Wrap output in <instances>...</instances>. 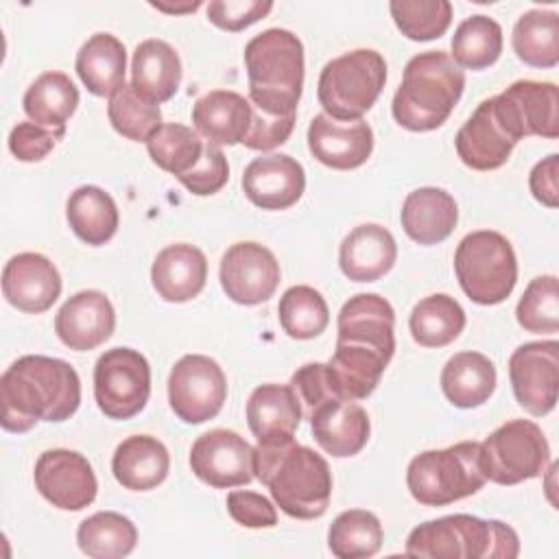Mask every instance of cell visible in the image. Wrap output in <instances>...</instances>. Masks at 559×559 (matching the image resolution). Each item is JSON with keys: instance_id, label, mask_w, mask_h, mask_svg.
Listing matches in <instances>:
<instances>
[{"instance_id": "cell-1", "label": "cell", "mask_w": 559, "mask_h": 559, "mask_svg": "<svg viewBox=\"0 0 559 559\" xmlns=\"http://www.w3.org/2000/svg\"><path fill=\"white\" fill-rule=\"evenodd\" d=\"M2 428L28 432L37 421H63L81 404V380L76 369L39 354L17 358L0 378Z\"/></svg>"}, {"instance_id": "cell-2", "label": "cell", "mask_w": 559, "mask_h": 559, "mask_svg": "<svg viewBox=\"0 0 559 559\" xmlns=\"http://www.w3.org/2000/svg\"><path fill=\"white\" fill-rule=\"evenodd\" d=\"M253 476L269 487L290 518L317 520L328 511L332 472L328 461L295 437L264 439L253 448Z\"/></svg>"}, {"instance_id": "cell-3", "label": "cell", "mask_w": 559, "mask_h": 559, "mask_svg": "<svg viewBox=\"0 0 559 559\" xmlns=\"http://www.w3.org/2000/svg\"><path fill=\"white\" fill-rule=\"evenodd\" d=\"M465 87V74L443 50H426L408 59L391 111L408 131H432L452 114Z\"/></svg>"}, {"instance_id": "cell-4", "label": "cell", "mask_w": 559, "mask_h": 559, "mask_svg": "<svg viewBox=\"0 0 559 559\" xmlns=\"http://www.w3.org/2000/svg\"><path fill=\"white\" fill-rule=\"evenodd\" d=\"M249 103L273 116H293L304 87V44L286 28H266L245 46Z\"/></svg>"}, {"instance_id": "cell-5", "label": "cell", "mask_w": 559, "mask_h": 559, "mask_svg": "<svg viewBox=\"0 0 559 559\" xmlns=\"http://www.w3.org/2000/svg\"><path fill=\"white\" fill-rule=\"evenodd\" d=\"M404 552L428 559H513L520 552V539L500 520L454 513L415 526Z\"/></svg>"}, {"instance_id": "cell-6", "label": "cell", "mask_w": 559, "mask_h": 559, "mask_svg": "<svg viewBox=\"0 0 559 559\" xmlns=\"http://www.w3.org/2000/svg\"><path fill=\"white\" fill-rule=\"evenodd\" d=\"M487 483L483 445L461 441L443 450H426L408 463L406 485L411 496L426 507H445L463 500Z\"/></svg>"}, {"instance_id": "cell-7", "label": "cell", "mask_w": 559, "mask_h": 559, "mask_svg": "<svg viewBox=\"0 0 559 559\" xmlns=\"http://www.w3.org/2000/svg\"><path fill=\"white\" fill-rule=\"evenodd\" d=\"M386 83V61L378 50L356 48L328 61L319 74L317 98L338 122L362 120Z\"/></svg>"}, {"instance_id": "cell-8", "label": "cell", "mask_w": 559, "mask_h": 559, "mask_svg": "<svg viewBox=\"0 0 559 559\" xmlns=\"http://www.w3.org/2000/svg\"><path fill=\"white\" fill-rule=\"evenodd\" d=\"M454 273L463 293L480 306L504 301L518 282V260L511 242L493 231L467 234L454 251Z\"/></svg>"}, {"instance_id": "cell-9", "label": "cell", "mask_w": 559, "mask_h": 559, "mask_svg": "<svg viewBox=\"0 0 559 559\" xmlns=\"http://www.w3.org/2000/svg\"><path fill=\"white\" fill-rule=\"evenodd\" d=\"M487 480L518 485L544 474L550 445L542 428L531 419H511L498 426L483 443Z\"/></svg>"}, {"instance_id": "cell-10", "label": "cell", "mask_w": 559, "mask_h": 559, "mask_svg": "<svg viewBox=\"0 0 559 559\" xmlns=\"http://www.w3.org/2000/svg\"><path fill=\"white\" fill-rule=\"evenodd\" d=\"M151 367L131 347H111L94 365V397L109 419H131L148 402Z\"/></svg>"}, {"instance_id": "cell-11", "label": "cell", "mask_w": 559, "mask_h": 559, "mask_svg": "<svg viewBox=\"0 0 559 559\" xmlns=\"http://www.w3.org/2000/svg\"><path fill=\"white\" fill-rule=\"evenodd\" d=\"M227 400V380L221 365L203 354L181 356L168 376V402L186 424L214 419Z\"/></svg>"}, {"instance_id": "cell-12", "label": "cell", "mask_w": 559, "mask_h": 559, "mask_svg": "<svg viewBox=\"0 0 559 559\" xmlns=\"http://www.w3.org/2000/svg\"><path fill=\"white\" fill-rule=\"evenodd\" d=\"M509 380L518 404L526 413L548 415L559 395V343L533 341L520 345L509 358Z\"/></svg>"}, {"instance_id": "cell-13", "label": "cell", "mask_w": 559, "mask_h": 559, "mask_svg": "<svg viewBox=\"0 0 559 559\" xmlns=\"http://www.w3.org/2000/svg\"><path fill=\"white\" fill-rule=\"evenodd\" d=\"M35 487L57 509L81 511L94 502L98 491L90 461L66 448L46 450L35 463Z\"/></svg>"}, {"instance_id": "cell-14", "label": "cell", "mask_w": 559, "mask_h": 559, "mask_svg": "<svg viewBox=\"0 0 559 559\" xmlns=\"http://www.w3.org/2000/svg\"><path fill=\"white\" fill-rule=\"evenodd\" d=\"M280 262L271 249L260 242H236L221 260V286L225 295L240 306L269 301L280 284Z\"/></svg>"}, {"instance_id": "cell-15", "label": "cell", "mask_w": 559, "mask_h": 559, "mask_svg": "<svg viewBox=\"0 0 559 559\" xmlns=\"http://www.w3.org/2000/svg\"><path fill=\"white\" fill-rule=\"evenodd\" d=\"M190 469L216 489L247 485L253 480V448L234 430H207L190 448Z\"/></svg>"}, {"instance_id": "cell-16", "label": "cell", "mask_w": 559, "mask_h": 559, "mask_svg": "<svg viewBox=\"0 0 559 559\" xmlns=\"http://www.w3.org/2000/svg\"><path fill=\"white\" fill-rule=\"evenodd\" d=\"M2 295L13 308L28 314H39L59 299L61 275L46 255L24 251L4 264Z\"/></svg>"}, {"instance_id": "cell-17", "label": "cell", "mask_w": 559, "mask_h": 559, "mask_svg": "<svg viewBox=\"0 0 559 559\" xmlns=\"http://www.w3.org/2000/svg\"><path fill=\"white\" fill-rule=\"evenodd\" d=\"M306 188L304 166L284 153L255 157L242 173L245 197L262 210H288Z\"/></svg>"}, {"instance_id": "cell-18", "label": "cell", "mask_w": 559, "mask_h": 559, "mask_svg": "<svg viewBox=\"0 0 559 559\" xmlns=\"http://www.w3.org/2000/svg\"><path fill=\"white\" fill-rule=\"evenodd\" d=\"M515 144L518 140L496 111L493 98L483 100L454 138L461 162L474 170L500 168Z\"/></svg>"}, {"instance_id": "cell-19", "label": "cell", "mask_w": 559, "mask_h": 559, "mask_svg": "<svg viewBox=\"0 0 559 559\" xmlns=\"http://www.w3.org/2000/svg\"><path fill=\"white\" fill-rule=\"evenodd\" d=\"M336 330V341L369 347L382 354L386 360L393 358L395 312L384 297L376 293H360L349 297L338 312Z\"/></svg>"}, {"instance_id": "cell-20", "label": "cell", "mask_w": 559, "mask_h": 559, "mask_svg": "<svg viewBox=\"0 0 559 559\" xmlns=\"http://www.w3.org/2000/svg\"><path fill=\"white\" fill-rule=\"evenodd\" d=\"M116 328V310L100 290H81L72 295L55 317L59 341L74 352H90L103 345Z\"/></svg>"}, {"instance_id": "cell-21", "label": "cell", "mask_w": 559, "mask_h": 559, "mask_svg": "<svg viewBox=\"0 0 559 559\" xmlns=\"http://www.w3.org/2000/svg\"><path fill=\"white\" fill-rule=\"evenodd\" d=\"M308 148L323 166L352 170L369 159L373 131L365 120L338 122L325 114H317L308 127Z\"/></svg>"}, {"instance_id": "cell-22", "label": "cell", "mask_w": 559, "mask_h": 559, "mask_svg": "<svg viewBox=\"0 0 559 559\" xmlns=\"http://www.w3.org/2000/svg\"><path fill=\"white\" fill-rule=\"evenodd\" d=\"M308 419L314 441L332 456H354L369 441V415L356 402L330 400L314 408Z\"/></svg>"}, {"instance_id": "cell-23", "label": "cell", "mask_w": 559, "mask_h": 559, "mask_svg": "<svg viewBox=\"0 0 559 559\" xmlns=\"http://www.w3.org/2000/svg\"><path fill=\"white\" fill-rule=\"evenodd\" d=\"M207 280L205 253L188 242L164 247L151 266V282L157 295L170 304L194 299Z\"/></svg>"}, {"instance_id": "cell-24", "label": "cell", "mask_w": 559, "mask_h": 559, "mask_svg": "<svg viewBox=\"0 0 559 559\" xmlns=\"http://www.w3.org/2000/svg\"><path fill=\"white\" fill-rule=\"evenodd\" d=\"M498 96L522 138L542 135L555 140L559 135V92L555 83L524 79L511 83Z\"/></svg>"}, {"instance_id": "cell-25", "label": "cell", "mask_w": 559, "mask_h": 559, "mask_svg": "<svg viewBox=\"0 0 559 559\" xmlns=\"http://www.w3.org/2000/svg\"><path fill=\"white\" fill-rule=\"evenodd\" d=\"M397 258L393 234L378 225L365 223L354 227L341 242L338 264L352 282H376L386 275Z\"/></svg>"}, {"instance_id": "cell-26", "label": "cell", "mask_w": 559, "mask_h": 559, "mask_svg": "<svg viewBox=\"0 0 559 559\" xmlns=\"http://www.w3.org/2000/svg\"><path fill=\"white\" fill-rule=\"evenodd\" d=\"M192 124L210 144H242L251 124V103L238 92L212 90L194 100Z\"/></svg>"}, {"instance_id": "cell-27", "label": "cell", "mask_w": 559, "mask_h": 559, "mask_svg": "<svg viewBox=\"0 0 559 559\" xmlns=\"http://www.w3.org/2000/svg\"><path fill=\"white\" fill-rule=\"evenodd\" d=\"M406 236L419 245H439L456 227L459 207L450 192L424 186L406 194L400 212Z\"/></svg>"}, {"instance_id": "cell-28", "label": "cell", "mask_w": 559, "mask_h": 559, "mask_svg": "<svg viewBox=\"0 0 559 559\" xmlns=\"http://www.w3.org/2000/svg\"><path fill=\"white\" fill-rule=\"evenodd\" d=\"M170 469L166 445L151 435H133L118 443L111 472L114 478L131 491H148L164 483Z\"/></svg>"}, {"instance_id": "cell-29", "label": "cell", "mask_w": 559, "mask_h": 559, "mask_svg": "<svg viewBox=\"0 0 559 559\" xmlns=\"http://www.w3.org/2000/svg\"><path fill=\"white\" fill-rule=\"evenodd\" d=\"M74 70L94 96H114L124 85L127 50L111 33H94L76 52Z\"/></svg>"}, {"instance_id": "cell-30", "label": "cell", "mask_w": 559, "mask_h": 559, "mask_svg": "<svg viewBox=\"0 0 559 559\" xmlns=\"http://www.w3.org/2000/svg\"><path fill=\"white\" fill-rule=\"evenodd\" d=\"M131 83L153 103L170 100L181 83V59L164 39H144L131 59Z\"/></svg>"}, {"instance_id": "cell-31", "label": "cell", "mask_w": 559, "mask_h": 559, "mask_svg": "<svg viewBox=\"0 0 559 559\" xmlns=\"http://www.w3.org/2000/svg\"><path fill=\"white\" fill-rule=\"evenodd\" d=\"M301 421V404L290 384H260L247 400V424L258 441L293 437Z\"/></svg>"}, {"instance_id": "cell-32", "label": "cell", "mask_w": 559, "mask_h": 559, "mask_svg": "<svg viewBox=\"0 0 559 559\" xmlns=\"http://www.w3.org/2000/svg\"><path fill=\"white\" fill-rule=\"evenodd\" d=\"M498 376L493 362L480 352H459L441 369V391L456 408H476L485 404Z\"/></svg>"}, {"instance_id": "cell-33", "label": "cell", "mask_w": 559, "mask_h": 559, "mask_svg": "<svg viewBox=\"0 0 559 559\" xmlns=\"http://www.w3.org/2000/svg\"><path fill=\"white\" fill-rule=\"evenodd\" d=\"M22 107L35 124L66 135V122L79 107V90L68 74L50 70L28 85Z\"/></svg>"}, {"instance_id": "cell-34", "label": "cell", "mask_w": 559, "mask_h": 559, "mask_svg": "<svg viewBox=\"0 0 559 559\" xmlns=\"http://www.w3.org/2000/svg\"><path fill=\"white\" fill-rule=\"evenodd\" d=\"M72 231L92 247L105 245L118 231V205L109 192L98 186L76 188L66 205Z\"/></svg>"}, {"instance_id": "cell-35", "label": "cell", "mask_w": 559, "mask_h": 559, "mask_svg": "<svg viewBox=\"0 0 559 559\" xmlns=\"http://www.w3.org/2000/svg\"><path fill=\"white\" fill-rule=\"evenodd\" d=\"M511 46L520 61L533 68H555L559 63V13L531 9L513 26Z\"/></svg>"}, {"instance_id": "cell-36", "label": "cell", "mask_w": 559, "mask_h": 559, "mask_svg": "<svg viewBox=\"0 0 559 559\" xmlns=\"http://www.w3.org/2000/svg\"><path fill=\"white\" fill-rule=\"evenodd\" d=\"M408 328L421 347H445L463 332L465 310L450 295H428L411 310Z\"/></svg>"}, {"instance_id": "cell-37", "label": "cell", "mask_w": 559, "mask_h": 559, "mask_svg": "<svg viewBox=\"0 0 559 559\" xmlns=\"http://www.w3.org/2000/svg\"><path fill=\"white\" fill-rule=\"evenodd\" d=\"M76 542L92 559H120L135 548L138 528L118 511H98L79 524Z\"/></svg>"}, {"instance_id": "cell-38", "label": "cell", "mask_w": 559, "mask_h": 559, "mask_svg": "<svg viewBox=\"0 0 559 559\" xmlns=\"http://www.w3.org/2000/svg\"><path fill=\"white\" fill-rule=\"evenodd\" d=\"M450 46V57L459 68L483 70L496 63L502 52V28L493 17L476 13L456 26Z\"/></svg>"}, {"instance_id": "cell-39", "label": "cell", "mask_w": 559, "mask_h": 559, "mask_svg": "<svg viewBox=\"0 0 559 559\" xmlns=\"http://www.w3.org/2000/svg\"><path fill=\"white\" fill-rule=\"evenodd\" d=\"M380 520L365 509H349L334 518L328 531V546L338 559L373 557L382 546Z\"/></svg>"}, {"instance_id": "cell-40", "label": "cell", "mask_w": 559, "mask_h": 559, "mask_svg": "<svg viewBox=\"0 0 559 559\" xmlns=\"http://www.w3.org/2000/svg\"><path fill=\"white\" fill-rule=\"evenodd\" d=\"M205 140H201L194 129L179 122H164L146 140V151L151 159L177 179L188 175L199 164Z\"/></svg>"}, {"instance_id": "cell-41", "label": "cell", "mask_w": 559, "mask_h": 559, "mask_svg": "<svg viewBox=\"0 0 559 559\" xmlns=\"http://www.w3.org/2000/svg\"><path fill=\"white\" fill-rule=\"evenodd\" d=\"M280 323L290 338L308 341L319 336L330 321V310L323 295L306 284L290 286L277 306Z\"/></svg>"}, {"instance_id": "cell-42", "label": "cell", "mask_w": 559, "mask_h": 559, "mask_svg": "<svg viewBox=\"0 0 559 559\" xmlns=\"http://www.w3.org/2000/svg\"><path fill=\"white\" fill-rule=\"evenodd\" d=\"M107 116L111 127L133 142H146L162 127L159 105L140 94L133 83H124L109 96Z\"/></svg>"}, {"instance_id": "cell-43", "label": "cell", "mask_w": 559, "mask_h": 559, "mask_svg": "<svg viewBox=\"0 0 559 559\" xmlns=\"http://www.w3.org/2000/svg\"><path fill=\"white\" fill-rule=\"evenodd\" d=\"M389 11L402 35L413 41L441 37L452 22L448 0H391Z\"/></svg>"}, {"instance_id": "cell-44", "label": "cell", "mask_w": 559, "mask_h": 559, "mask_svg": "<svg viewBox=\"0 0 559 559\" xmlns=\"http://www.w3.org/2000/svg\"><path fill=\"white\" fill-rule=\"evenodd\" d=\"M518 323L533 334H555L559 330V293L555 275L531 280L515 308Z\"/></svg>"}, {"instance_id": "cell-45", "label": "cell", "mask_w": 559, "mask_h": 559, "mask_svg": "<svg viewBox=\"0 0 559 559\" xmlns=\"http://www.w3.org/2000/svg\"><path fill=\"white\" fill-rule=\"evenodd\" d=\"M229 179V164L225 153L221 151V146L205 142L203 155L199 159V164L183 175L179 181L197 197H207L218 192Z\"/></svg>"}, {"instance_id": "cell-46", "label": "cell", "mask_w": 559, "mask_h": 559, "mask_svg": "<svg viewBox=\"0 0 559 559\" xmlns=\"http://www.w3.org/2000/svg\"><path fill=\"white\" fill-rule=\"evenodd\" d=\"M273 9L271 0H212L207 4V20L229 33L242 31Z\"/></svg>"}, {"instance_id": "cell-47", "label": "cell", "mask_w": 559, "mask_h": 559, "mask_svg": "<svg viewBox=\"0 0 559 559\" xmlns=\"http://www.w3.org/2000/svg\"><path fill=\"white\" fill-rule=\"evenodd\" d=\"M293 127H295V114L273 116L251 105V124L242 144L251 151H273L290 138Z\"/></svg>"}, {"instance_id": "cell-48", "label": "cell", "mask_w": 559, "mask_h": 559, "mask_svg": "<svg viewBox=\"0 0 559 559\" xmlns=\"http://www.w3.org/2000/svg\"><path fill=\"white\" fill-rule=\"evenodd\" d=\"M63 133L35 124L33 120L17 122L9 133V151L20 162H39L44 159L61 140Z\"/></svg>"}, {"instance_id": "cell-49", "label": "cell", "mask_w": 559, "mask_h": 559, "mask_svg": "<svg viewBox=\"0 0 559 559\" xmlns=\"http://www.w3.org/2000/svg\"><path fill=\"white\" fill-rule=\"evenodd\" d=\"M227 511L234 522L247 528H271L277 524V511L273 502L255 491H229Z\"/></svg>"}, {"instance_id": "cell-50", "label": "cell", "mask_w": 559, "mask_h": 559, "mask_svg": "<svg viewBox=\"0 0 559 559\" xmlns=\"http://www.w3.org/2000/svg\"><path fill=\"white\" fill-rule=\"evenodd\" d=\"M528 188L533 197L546 205L557 207L559 203V155L550 153L542 162H537L528 177Z\"/></svg>"}, {"instance_id": "cell-51", "label": "cell", "mask_w": 559, "mask_h": 559, "mask_svg": "<svg viewBox=\"0 0 559 559\" xmlns=\"http://www.w3.org/2000/svg\"><path fill=\"white\" fill-rule=\"evenodd\" d=\"M151 7H155L157 11L164 13H188V11H197L201 7V0H190V2H181V4H168V2H151Z\"/></svg>"}]
</instances>
